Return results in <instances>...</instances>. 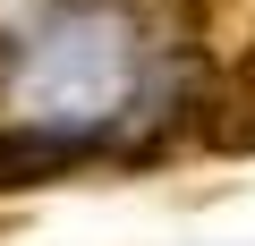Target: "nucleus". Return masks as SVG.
Listing matches in <instances>:
<instances>
[{
    "label": "nucleus",
    "instance_id": "obj_1",
    "mask_svg": "<svg viewBox=\"0 0 255 246\" xmlns=\"http://www.w3.org/2000/svg\"><path fill=\"white\" fill-rule=\"evenodd\" d=\"M94 145L85 136H51V128H17V136H0V187H43L60 170H77Z\"/></svg>",
    "mask_w": 255,
    "mask_h": 246
},
{
    "label": "nucleus",
    "instance_id": "obj_2",
    "mask_svg": "<svg viewBox=\"0 0 255 246\" xmlns=\"http://www.w3.org/2000/svg\"><path fill=\"white\" fill-rule=\"evenodd\" d=\"M128 26L153 51H196L204 26H213V0H128Z\"/></svg>",
    "mask_w": 255,
    "mask_h": 246
},
{
    "label": "nucleus",
    "instance_id": "obj_3",
    "mask_svg": "<svg viewBox=\"0 0 255 246\" xmlns=\"http://www.w3.org/2000/svg\"><path fill=\"white\" fill-rule=\"evenodd\" d=\"M230 77H238V85H255V43L238 51V68H230Z\"/></svg>",
    "mask_w": 255,
    "mask_h": 246
}]
</instances>
